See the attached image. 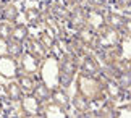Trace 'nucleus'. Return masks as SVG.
I'll list each match as a JSON object with an SVG mask.
<instances>
[{"label":"nucleus","mask_w":131,"mask_h":118,"mask_svg":"<svg viewBox=\"0 0 131 118\" xmlns=\"http://www.w3.org/2000/svg\"><path fill=\"white\" fill-rule=\"evenodd\" d=\"M74 84H76V91L81 92L84 97H88L91 102H102L105 97L104 92V83L102 79L95 76H89V74H83L78 73L74 78Z\"/></svg>","instance_id":"f257e3e1"},{"label":"nucleus","mask_w":131,"mask_h":118,"mask_svg":"<svg viewBox=\"0 0 131 118\" xmlns=\"http://www.w3.org/2000/svg\"><path fill=\"white\" fill-rule=\"evenodd\" d=\"M78 63L79 58L71 52H63L58 57V71H60V86L70 88L78 74Z\"/></svg>","instance_id":"f03ea898"},{"label":"nucleus","mask_w":131,"mask_h":118,"mask_svg":"<svg viewBox=\"0 0 131 118\" xmlns=\"http://www.w3.org/2000/svg\"><path fill=\"white\" fill-rule=\"evenodd\" d=\"M41 81H44L49 88L57 89L60 86V71H58V57L55 53H49L42 60L41 70H39Z\"/></svg>","instance_id":"7ed1b4c3"},{"label":"nucleus","mask_w":131,"mask_h":118,"mask_svg":"<svg viewBox=\"0 0 131 118\" xmlns=\"http://www.w3.org/2000/svg\"><path fill=\"white\" fill-rule=\"evenodd\" d=\"M123 44V33L118 29L105 26L102 31L95 34V42H94V50L95 52H105V50L115 49Z\"/></svg>","instance_id":"20e7f679"},{"label":"nucleus","mask_w":131,"mask_h":118,"mask_svg":"<svg viewBox=\"0 0 131 118\" xmlns=\"http://www.w3.org/2000/svg\"><path fill=\"white\" fill-rule=\"evenodd\" d=\"M42 107L44 102H41L34 94H24L19 100V110L23 116H42Z\"/></svg>","instance_id":"39448f33"},{"label":"nucleus","mask_w":131,"mask_h":118,"mask_svg":"<svg viewBox=\"0 0 131 118\" xmlns=\"http://www.w3.org/2000/svg\"><path fill=\"white\" fill-rule=\"evenodd\" d=\"M19 74V61L10 55H0V76L5 79H15Z\"/></svg>","instance_id":"423d86ee"},{"label":"nucleus","mask_w":131,"mask_h":118,"mask_svg":"<svg viewBox=\"0 0 131 118\" xmlns=\"http://www.w3.org/2000/svg\"><path fill=\"white\" fill-rule=\"evenodd\" d=\"M19 61V71L21 73H26V74H37L39 70H41V63L42 60L37 58L34 53H31L29 50H26V52H23V55L18 58Z\"/></svg>","instance_id":"0eeeda50"},{"label":"nucleus","mask_w":131,"mask_h":118,"mask_svg":"<svg viewBox=\"0 0 131 118\" xmlns=\"http://www.w3.org/2000/svg\"><path fill=\"white\" fill-rule=\"evenodd\" d=\"M86 26L89 29H92L95 34L107 26L105 13L102 12V8H94V7L88 8V12H86Z\"/></svg>","instance_id":"6e6552de"},{"label":"nucleus","mask_w":131,"mask_h":118,"mask_svg":"<svg viewBox=\"0 0 131 118\" xmlns=\"http://www.w3.org/2000/svg\"><path fill=\"white\" fill-rule=\"evenodd\" d=\"M102 71L100 61L97 60V57L92 53H86L84 57H81L79 60V73L83 74H89V76H95Z\"/></svg>","instance_id":"1a4fd4ad"},{"label":"nucleus","mask_w":131,"mask_h":118,"mask_svg":"<svg viewBox=\"0 0 131 118\" xmlns=\"http://www.w3.org/2000/svg\"><path fill=\"white\" fill-rule=\"evenodd\" d=\"M62 21H58L57 18H53L52 15H49V13H45L44 12V19H42V24H44V28L45 31H49L50 34L53 36V37H57L58 39H65L67 37V33H65V28H63V24H60Z\"/></svg>","instance_id":"9d476101"},{"label":"nucleus","mask_w":131,"mask_h":118,"mask_svg":"<svg viewBox=\"0 0 131 118\" xmlns=\"http://www.w3.org/2000/svg\"><path fill=\"white\" fill-rule=\"evenodd\" d=\"M86 8H83L81 5H74L73 10H70V16H68V26L73 31H78L86 26Z\"/></svg>","instance_id":"9b49d317"},{"label":"nucleus","mask_w":131,"mask_h":118,"mask_svg":"<svg viewBox=\"0 0 131 118\" xmlns=\"http://www.w3.org/2000/svg\"><path fill=\"white\" fill-rule=\"evenodd\" d=\"M102 83H104V92H105V95H107L110 100L118 102V100L123 97L125 91L118 86V83L115 81V78H112V76H107L105 79H102Z\"/></svg>","instance_id":"f8f14e48"},{"label":"nucleus","mask_w":131,"mask_h":118,"mask_svg":"<svg viewBox=\"0 0 131 118\" xmlns=\"http://www.w3.org/2000/svg\"><path fill=\"white\" fill-rule=\"evenodd\" d=\"M71 105H73V109L78 112V113H81V116H86L89 115L91 112V105H92V102H91L88 97H84L81 92H74V95L71 97Z\"/></svg>","instance_id":"ddd939ff"},{"label":"nucleus","mask_w":131,"mask_h":118,"mask_svg":"<svg viewBox=\"0 0 131 118\" xmlns=\"http://www.w3.org/2000/svg\"><path fill=\"white\" fill-rule=\"evenodd\" d=\"M74 39H76L79 44H83L86 49L94 50L95 33H94L92 29H89L88 26H84V28H81V29H78V31H76V34H74Z\"/></svg>","instance_id":"4468645a"},{"label":"nucleus","mask_w":131,"mask_h":118,"mask_svg":"<svg viewBox=\"0 0 131 118\" xmlns=\"http://www.w3.org/2000/svg\"><path fill=\"white\" fill-rule=\"evenodd\" d=\"M126 19L128 16L120 12H108L105 13V21H107V26L108 28H113V29H118L123 33V28L126 24Z\"/></svg>","instance_id":"2eb2a0df"},{"label":"nucleus","mask_w":131,"mask_h":118,"mask_svg":"<svg viewBox=\"0 0 131 118\" xmlns=\"http://www.w3.org/2000/svg\"><path fill=\"white\" fill-rule=\"evenodd\" d=\"M42 116H68V109H65V107L55 104L52 100H47L42 107Z\"/></svg>","instance_id":"dca6fc26"},{"label":"nucleus","mask_w":131,"mask_h":118,"mask_svg":"<svg viewBox=\"0 0 131 118\" xmlns=\"http://www.w3.org/2000/svg\"><path fill=\"white\" fill-rule=\"evenodd\" d=\"M28 50L31 53H34L37 58H41V60H44L45 57L49 55V50L45 49V45L39 40V37H29L28 40Z\"/></svg>","instance_id":"f3484780"},{"label":"nucleus","mask_w":131,"mask_h":118,"mask_svg":"<svg viewBox=\"0 0 131 118\" xmlns=\"http://www.w3.org/2000/svg\"><path fill=\"white\" fill-rule=\"evenodd\" d=\"M50 100L55 102V104H58V105H62V107H65V109H68V107L71 105V97H70L67 88H62V86H58L57 89H53Z\"/></svg>","instance_id":"a211bd4d"},{"label":"nucleus","mask_w":131,"mask_h":118,"mask_svg":"<svg viewBox=\"0 0 131 118\" xmlns=\"http://www.w3.org/2000/svg\"><path fill=\"white\" fill-rule=\"evenodd\" d=\"M45 13L52 15L53 18H57L58 21H62V23L63 21H68V16H70V10L65 7V5H62V3H52V5H49Z\"/></svg>","instance_id":"6ab92c4d"},{"label":"nucleus","mask_w":131,"mask_h":118,"mask_svg":"<svg viewBox=\"0 0 131 118\" xmlns=\"http://www.w3.org/2000/svg\"><path fill=\"white\" fill-rule=\"evenodd\" d=\"M5 44V53L10 55L13 58H19L24 52V47H23V42H18L15 39H8V40H3Z\"/></svg>","instance_id":"aec40b11"},{"label":"nucleus","mask_w":131,"mask_h":118,"mask_svg":"<svg viewBox=\"0 0 131 118\" xmlns=\"http://www.w3.org/2000/svg\"><path fill=\"white\" fill-rule=\"evenodd\" d=\"M5 92H7V97L12 102H19L24 97V92L21 89V86L18 84V81H10L7 84V88H5Z\"/></svg>","instance_id":"412c9836"},{"label":"nucleus","mask_w":131,"mask_h":118,"mask_svg":"<svg viewBox=\"0 0 131 118\" xmlns=\"http://www.w3.org/2000/svg\"><path fill=\"white\" fill-rule=\"evenodd\" d=\"M52 92H53L52 88H49V86L45 84L44 81H39V83H36V88H34V92H32V94L36 95L41 102H44V104H45L47 100H50Z\"/></svg>","instance_id":"4be33fe9"},{"label":"nucleus","mask_w":131,"mask_h":118,"mask_svg":"<svg viewBox=\"0 0 131 118\" xmlns=\"http://www.w3.org/2000/svg\"><path fill=\"white\" fill-rule=\"evenodd\" d=\"M18 8H16V5H15L13 2H7L3 5V8H2V13H0V16H2L3 21H8V23H15L16 21V18H18Z\"/></svg>","instance_id":"5701e85b"},{"label":"nucleus","mask_w":131,"mask_h":118,"mask_svg":"<svg viewBox=\"0 0 131 118\" xmlns=\"http://www.w3.org/2000/svg\"><path fill=\"white\" fill-rule=\"evenodd\" d=\"M115 109H117V105H115L113 100H107L104 102V105L100 107L97 112H91V116H102V118H112L115 116Z\"/></svg>","instance_id":"b1692460"},{"label":"nucleus","mask_w":131,"mask_h":118,"mask_svg":"<svg viewBox=\"0 0 131 118\" xmlns=\"http://www.w3.org/2000/svg\"><path fill=\"white\" fill-rule=\"evenodd\" d=\"M18 84L21 86L24 94H32L34 88H36V81H34L32 74H26V73L18 74Z\"/></svg>","instance_id":"393cba45"},{"label":"nucleus","mask_w":131,"mask_h":118,"mask_svg":"<svg viewBox=\"0 0 131 118\" xmlns=\"http://www.w3.org/2000/svg\"><path fill=\"white\" fill-rule=\"evenodd\" d=\"M113 78H115V81H117L118 86L125 92H128L131 89V70H122V71H118Z\"/></svg>","instance_id":"a878e982"},{"label":"nucleus","mask_w":131,"mask_h":118,"mask_svg":"<svg viewBox=\"0 0 131 118\" xmlns=\"http://www.w3.org/2000/svg\"><path fill=\"white\" fill-rule=\"evenodd\" d=\"M24 18H26V23L28 24L37 26V24H42L44 12H41L39 8H28L26 12H24Z\"/></svg>","instance_id":"bb28decb"},{"label":"nucleus","mask_w":131,"mask_h":118,"mask_svg":"<svg viewBox=\"0 0 131 118\" xmlns=\"http://www.w3.org/2000/svg\"><path fill=\"white\" fill-rule=\"evenodd\" d=\"M10 39H15L18 42H26L29 39V29L26 24H15L13 29H12V37Z\"/></svg>","instance_id":"cd10ccee"},{"label":"nucleus","mask_w":131,"mask_h":118,"mask_svg":"<svg viewBox=\"0 0 131 118\" xmlns=\"http://www.w3.org/2000/svg\"><path fill=\"white\" fill-rule=\"evenodd\" d=\"M13 24L8 21H0V40H8L12 37Z\"/></svg>","instance_id":"c85d7f7f"},{"label":"nucleus","mask_w":131,"mask_h":118,"mask_svg":"<svg viewBox=\"0 0 131 118\" xmlns=\"http://www.w3.org/2000/svg\"><path fill=\"white\" fill-rule=\"evenodd\" d=\"M115 116L122 118V116H131V100L129 104H123L115 109Z\"/></svg>","instance_id":"c756f323"},{"label":"nucleus","mask_w":131,"mask_h":118,"mask_svg":"<svg viewBox=\"0 0 131 118\" xmlns=\"http://www.w3.org/2000/svg\"><path fill=\"white\" fill-rule=\"evenodd\" d=\"M89 3V7H94V8H104L112 2V0H86Z\"/></svg>","instance_id":"7c9ffc66"},{"label":"nucleus","mask_w":131,"mask_h":118,"mask_svg":"<svg viewBox=\"0 0 131 118\" xmlns=\"http://www.w3.org/2000/svg\"><path fill=\"white\" fill-rule=\"evenodd\" d=\"M115 5H117V8L120 10H126L131 7V0H113Z\"/></svg>","instance_id":"2f4dec72"},{"label":"nucleus","mask_w":131,"mask_h":118,"mask_svg":"<svg viewBox=\"0 0 131 118\" xmlns=\"http://www.w3.org/2000/svg\"><path fill=\"white\" fill-rule=\"evenodd\" d=\"M123 36H128V37H131V18H129V16H128L126 24H125V28H123Z\"/></svg>","instance_id":"473e14b6"},{"label":"nucleus","mask_w":131,"mask_h":118,"mask_svg":"<svg viewBox=\"0 0 131 118\" xmlns=\"http://www.w3.org/2000/svg\"><path fill=\"white\" fill-rule=\"evenodd\" d=\"M68 2H70V3H71L73 7H74V5H83L84 2H86V0H68Z\"/></svg>","instance_id":"72a5a7b5"},{"label":"nucleus","mask_w":131,"mask_h":118,"mask_svg":"<svg viewBox=\"0 0 131 118\" xmlns=\"http://www.w3.org/2000/svg\"><path fill=\"white\" fill-rule=\"evenodd\" d=\"M2 110H3V104H2V99H0V113H2Z\"/></svg>","instance_id":"f704fd0d"},{"label":"nucleus","mask_w":131,"mask_h":118,"mask_svg":"<svg viewBox=\"0 0 131 118\" xmlns=\"http://www.w3.org/2000/svg\"><path fill=\"white\" fill-rule=\"evenodd\" d=\"M128 68H129V70H131V57H129V58H128Z\"/></svg>","instance_id":"c9c22d12"},{"label":"nucleus","mask_w":131,"mask_h":118,"mask_svg":"<svg viewBox=\"0 0 131 118\" xmlns=\"http://www.w3.org/2000/svg\"><path fill=\"white\" fill-rule=\"evenodd\" d=\"M3 5H5V3H2V2H0V13H2V8H3Z\"/></svg>","instance_id":"e433bc0d"},{"label":"nucleus","mask_w":131,"mask_h":118,"mask_svg":"<svg viewBox=\"0 0 131 118\" xmlns=\"http://www.w3.org/2000/svg\"><path fill=\"white\" fill-rule=\"evenodd\" d=\"M128 97H129V100H131V89L128 91Z\"/></svg>","instance_id":"4c0bfd02"}]
</instances>
